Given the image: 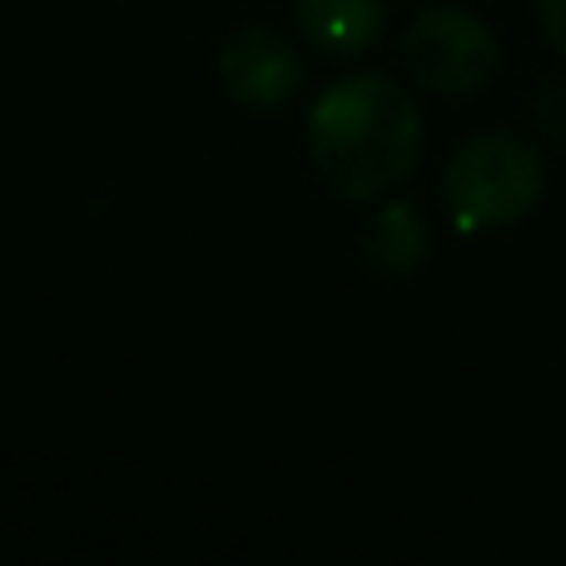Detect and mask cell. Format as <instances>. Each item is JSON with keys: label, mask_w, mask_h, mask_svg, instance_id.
<instances>
[{"label": "cell", "mask_w": 566, "mask_h": 566, "mask_svg": "<svg viewBox=\"0 0 566 566\" xmlns=\"http://www.w3.org/2000/svg\"><path fill=\"white\" fill-rule=\"evenodd\" d=\"M442 209L462 234H497L532 219L547 199V159L532 139L488 129L452 149L442 165Z\"/></svg>", "instance_id": "7a4b0ae2"}, {"label": "cell", "mask_w": 566, "mask_h": 566, "mask_svg": "<svg viewBox=\"0 0 566 566\" xmlns=\"http://www.w3.org/2000/svg\"><path fill=\"white\" fill-rule=\"evenodd\" d=\"M298 30L318 55L353 60L368 55L388 30V0H293Z\"/></svg>", "instance_id": "5b68a950"}, {"label": "cell", "mask_w": 566, "mask_h": 566, "mask_svg": "<svg viewBox=\"0 0 566 566\" xmlns=\"http://www.w3.org/2000/svg\"><path fill=\"white\" fill-rule=\"evenodd\" d=\"M358 254H363V264H368V274L412 279L432 254L428 219L418 214L412 199H382V209H373V219L363 224Z\"/></svg>", "instance_id": "8992f818"}, {"label": "cell", "mask_w": 566, "mask_h": 566, "mask_svg": "<svg viewBox=\"0 0 566 566\" xmlns=\"http://www.w3.org/2000/svg\"><path fill=\"white\" fill-rule=\"evenodd\" d=\"M532 125L547 139L566 145V85H542V95L532 99Z\"/></svg>", "instance_id": "52a82bcc"}, {"label": "cell", "mask_w": 566, "mask_h": 566, "mask_svg": "<svg viewBox=\"0 0 566 566\" xmlns=\"http://www.w3.org/2000/svg\"><path fill=\"white\" fill-rule=\"evenodd\" d=\"M214 75L244 109H283L308 80V60L274 25H244L219 45Z\"/></svg>", "instance_id": "277c9868"}, {"label": "cell", "mask_w": 566, "mask_h": 566, "mask_svg": "<svg viewBox=\"0 0 566 566\" xmlns=\"http://www.w3.org/2000/svg\"><path fill=\"white\" fill-rule=\"evenodd\" d=\"M313 179L343 205L388 199L422 159V109L408 85L382 70H353L318 90L303 125Z\"/></svg>", "instance_id": "6da1fadb"}, {"label": "cell", "mask_w": 566, "mask_h": 566, "mask_svg": "<svg viewBox=\"0 0 566 566\" xmlns=\"http://www.w3.org/2000/svg\"><path fill=\"white\" fill-rule=\"evenodd\" d=\"M537 25L547 35V45L566 60V0H537Z\"/></svg>", "instance_id": "ba28073f"}, {"label": "cell", "mask_w": 566, "mask_h": 566, "mask_svg": "<svg viewBox=\"0 0 566 566\" xmlns=\"http://www.w3.org/2000/svg\"><path fill=\"white\" fill-rule=\"evenodd\" d=\"M402 65H408L412 85L442 99H472L492 85L502 65L497 35L488 20L458 6H428L412 15L408 35H402Z\"/></svg>", "instance_id": "3957f363"}]
</instances>
